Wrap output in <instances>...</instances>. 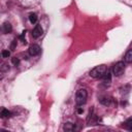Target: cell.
<instances>
[{"mask_svg": "<svg viewBox=\"0 0 132 132\" xmlns=\"http://www.w3.org/2000/svg\"><path fill=\"white\" fill-rule=\"evenodd\" d=\"M125 71V63L123 61L117 62L113 66H112V73L116 76H120L121 74H123V72Z\"/></svg>", "mask_w": 132, "mask_h": 132, "instance_id": "3957f363", "label": "cell"}, {"mask_svg": "<svg viewBox=\"0 0 132 132\" xmlns=\"http://www.w3.org/2000/svg\"><path fill=\"white\" fill-rule=\"evenodd\" d=\"M42 33H43L42 27H41L40 25H36L35 28H34L33 31H32V36H33L34 38H38V37H40V36L42 35Z\"/></svg>", "mask_w": 132, "mask_h": 132, "instance_id": "5b68a950", "label": "cell"}, {"mask_svg": "<svg viewBox=\"0 0 132 132\" xmlns=\"http://www.w3.org/2000/svg\"><path fill=\"white\" fill-rule=\"evenodd\" d=\"M11 62H12V64L13 65H19V63H20V60H19V58H16V57H13L12 59H11Z\"/></svg>", "mask_w": 132, "mask_h": 132, "instance_id": "9a60e30c", "label": "cell"}, {"mask_svg": "<svg viewBox=\"0 0 132 132\" xmlns=\"http://www.w3.org/2000/svg\"><path fill=\"white\" fill-rule=\"evenodd\" d=\"M40 52H41V48L38 44H32L29 47V54L31 56H37L40 54Z\"/></svg>", "mask_w": 132, "mask_h": 132, "instance_id": "277c9868", "label": "cell"}, {"mask_svg": "<svg viewBox=\"0 0 132 132\" xmlns=\"http://www.w3.org/2000/svg\"><path fill=\"white\" fill-rule=\"evenodd\" d=\"M124 60H125L126 63H132V48L129 50V51L126 53V55H125V57H124Z\"/></svg>", "mask_w": 132, "mask_h": 132, "instance_id": "ba28073f", "label": "cell"}, {"mask_svg": "<svg viewBox=\"0 0 132 132\" xmlns=\"http://www.w3.org/2000/svg\"><path fill=\"white\" fill-rule=\"evenodd\" d=\"M87 98H88V92L85 89H80L76 92L75 94V102L77 105H82L87 102Z\"/></svg>", "mask_w": 132, "mask_h": 132, "instance_id": "7a4b0ae2", "label": "cell"}, {"mask_svg": "<svg viewBox=\"0 0 132 132\" xmlns=\"http://www.w3.org/2000/svg\"><path fill=\"white\" fill-rule=\"evenodd\" d=\"M102 79H103V84H104V85H107V86L109 85L110 79H111V76H110V71H109V70H107V71H106V73L103 75Z\"/></svg>", "mask_w": 132, "mask_h": 132, "instance_id": "52a82bcc", "label": "cell"}, {"mask_svg": "<svg viewBox=\"0 0 132 132\" xmlns=\"http://www.w3.org/2000/svg\"><path fill=\"white\" fill-rule=\"evenodd\" d=\"M63 129H64L65 131H73V130H74V125H73L72 123H69V122H68V123H65Z\"/></svg>", "mask_w": 132, "mask_h": 132, "instance_id": "30bf717a", "label": "cell"}, {"mask_svg": "<svg viewBox=\"0 0 132 132\" xmlns=\"http://www.w3.org/2000/svg\"><path fill=\"white\" fill-rule=\"evenodd\" d=\"M15 43H16V40L14 39V40H13V42H12V44H11V50H13V48L15 47Z\"/></svg>", "mask_w": 132, "mask_h": 132, "instance_id": "e0dca14e", "label": "cell"}, {"mask_svg": "<svg viewBox=\"0 0 132 132\" xmlns=\"http://www.w3.org/2000/svg\"><path fill=\"white\" fill-rule=\"evenodd\" d=\"M125 127H126L128 130L132 131V118H129V119L125 122Z\"/></svg>", "mask_w": 132, "mask_h": 132, "instance_id": "7c38bea8", "label": "cell"}, {"mask_svg": "<svg viewBox=\"0 0 132 132\" xmlns=\"http://www.w3.org/2000/svg\"><path fill=\"white\" fill-rule=\"evenodd\" d=\"M8 69H9V67H8L6 64H3V66L1 67V72L3 73L4 71H8Z\"/></svg>", "mask_w": 132, "mask_h": 132, "instance_id": "2e32d148", "label": "cell"}, {"mask_svg": "<svg viewBox=\"0 0 132 132\" xmlns=\"http://www.w3.org/2000/svg\"><path fill=\"white\" fill-rule=\"evenodd\" d=\"M0 116H1V118H9L11 116V112L9 110H7L6 108H2Z\"/></svg>", "mask_w": 132, "mask_h": 132, "instance_id": "8fae6325", "label": "cell"}, {"mask_svg": "<svg viewBox=\"0 0 132 132\" xmlns=\"http://www.w3.org/2000/svg\"><path fill=\"white\" fill-rule=\"evenodd\" d=\"M10 56V52L8 50H3L2 51V57L3 58H8Z\"/></svg>", "mask_w": 132, "mask_h": 132, "instance_id": "5bb4252c", "label": "cell"}, {"mask_svg": "<svg viewBox=\"0 0 132 132\" xmlns=\"http://www.w3.org/2000/svg\"><path fill=\"white\" fill-rule=\"evenodd\" d=\"M2 29H3V32H4L5 34H7V33H10V32L12 31V27H11L10 23H8V22H5V23L3 24V26H2Z\"/></svg>", "mask_w": 132, "mask_h": 132, "instance_id": "8992f818", "label": "cell"}, {"mask_svg": "<svg viewBox=\"0 0 132 132\" xmlns=\"http://www.w3.org/2000/svg\"><path fill=\"white\" fill-rule=\"evenodd\" d=\"M111 98H109V97H102L101 99H100V102L103 104V105H106V106H108V105H110V103H111Z\"/></svg>", "mask_w": 132, "mask_h": 132, "instance_id": "9c48e42d", "label": "cell"}, {"mask_svg": "<svg viewBox=\"0 0 132 132\" xmlns=\"http://www.w3.org/2000/svg\"><path fill=\"white\" fill-rule=\"evenodd\" d=\"M29 21H30V23L35 24V23L37 22V15H36L35 13H31V14L29 15Z\"/></svg>", "mask_w": 132, "mask_h": 132, "instance_id": "4fadbf2b", "label": "cell"}, {"mask_svg": "<svg viewBox=\"0 0 132 132\" xmlns=\"http://www.w3.org/2000/svg\"><path fill=\"white\" fill-rule=\"evenodd\" d=\"M77 112H78V113H81V112H82V109H81V108H78Z\"/></svg>", "mask_w": 132, "mask_h": 132, "instance_id": "ac0fdd59", "label": "cell"}, {"mask_svg": "<svg viewBox=\"0 0 132 132\" xmlns=\"http://www.w3.org/2000/svg\"><path fill=\"white\" fill-rule=\"evenodd\" d=\"M107 67L105 65H99V66H96L94 67L91 71H90V76L93 77V78H102L103 75L106 73L107 71Z\"/></svg>", "mask_w": 132, "mask_h": 132, "instance_id": "6da1fadb", "label": "cell"}]
</instances>
